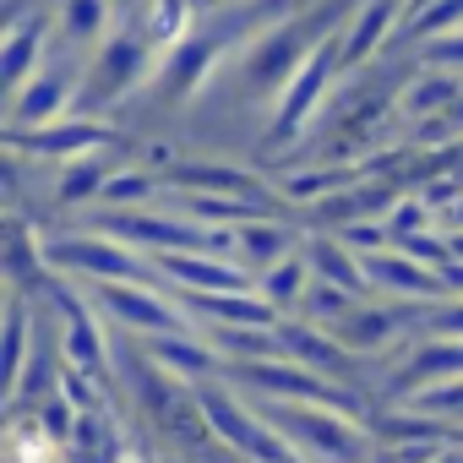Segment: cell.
<instances>
[{"label": "cell", "instance_id": "cell-8", "mask_svg": "<svg viewBox=\"0 0 463 463\" xmlns=\"http://www.w3.org/2000/svg\"><path fill=\"white\" fill-rule=\"evenodd\" d=\"M458 93H463V82H458L452 71H441V66H425V71L414 77V88H409L398 104H403V115H430V109L441 115V109H447Z\"/></svg>", "mask_w": 463, "mask_h": 463}, {"label": "cell", "instance_id": "cell-17", "mask_svg": "<svg viewBox=\"0 0 463 463\" xmlns=\"http://www.w3.org/2000/svg\"><path fill=\"white\" fill-rule=\"evenodd\" d=\"M82 191H104V169H99V164H77V169L66 175V196L77 202Z\"/></svg>", "mask_w": 463, "mask_h": 463}, {"label": "cell", "instance_id": "cell-9", "mask_svg": "<svg viewBox=\"0 0 463 463\" xmlns=\"http://www.w3.org/2000/svg\"><path fill=\"white\" fill-rule=\"evenodd\" d=\"M164 268H169L175 279H185L191 289H251L241 268H223V262H213V257H169Z\"/></svg>", "mask_w": 463, "mask_h": 463}, {"label": "cell", "instance_id": "cell-20", "mask_svg": "<svg viewBox=\"0 0 463 463\" xmlns=\"http://www.w3.org/2000/svg\"><path fill=\"white\" fill-rule=\"evenodd\" d=\"M142 191H147V180H142V175H120V180H109V185H104V196H109V202H137Z\"/></svg>", "mask_w": 463, "mask_h": 463}, {"label": "cell", "instance_id": "cell-3", "mask_svg": "<svg viewBox=\"0 0 463 463\" xmlns=\"http://www.w3.org/2000/svg\"><path fill=\"white\" fill-rule=\"evenodd\" d=\"M398 6H403V0H365L360 17H354V28L338 39L344 66H360V61H371V55L387 44V33H392V23H398Z\"/></svg>", "mask_w": 463, "mask_h": 463}, {"label": "cell", "instance_id": "cell-7", "mask_svg": "<svg viewBox=\"0 0 463 463\" xmlns=\"http://www.w3.org/2000/svg\"><path fill=\"white\" fill-rule=\"evenodd\" d=\"M104 300L126 317V322H137V327H158V333H180L185 322H180V311L175 306H164L158 295H142V289H104Z\"/></svg>", "mask_w": 463, "mask_h": 463}, {"label": "cell", "instance_id": "cell-19", "mask_svg": "<svg viewBox=\"0 0 463 463\" xmlns=\"http://www.w3.org/2000/svg\"><path fill=\"white\" fill-rule=\"evenodd\" d=\"M158 354H164L169 365H180V371H202V365H207V349H191V344H169V338L158 344Z\"/></svg>", "mask_w": 463, "mask_h": 463}, {"label": "cell", "instance_id": "cell-10", "mask_svg": "<svg viewBox=\"0 0 463 463\" xmlns=\"http://www.w3.org/2000/svg\"><path fill=\"white\" fill-rule=\"evenodd\" d=\"M61 33L71 44H99L109 33V0H61Z\"/></svg>", "mask_w": 463, "mask_h": 463}, {"label": "cell", "instance_id": "cell-4", "mask_svg": "<svg viewBox=\"0 0 463 463\" xmlns=\"http://www.w3.org/2000/svg\"><path fill=\"white\" fill-rule=\"evenodd\" d=\"M0 66H6V88L17 93L39 66H44V17L6 23V44H0Z\"/></svg>", "mask_w": 463, "mask_h": 463}, {"label": "cell", "instance_id": "cell-22", "mask_svg": "<svg viewBox=\"0 0 463 463\" xmlns=\"http://www.w3.org/2000/svg\"><path fill=\"white\" fill-rule=\"evenodd\" d=\"M452 251H458V257H463V235H458V241H452Z\"/></svg>", "mask_w": 463, "mask_h": 463}, {"label": "cell", "instance_id": "cell-11", "mask_svg": "<svg viewBox=\"0 0 463 463\" xmlns=\"http://www.w3.org/2000/svg\"><path fill=\"white\" fill-rule=\"evenodd\" d=\"M99 142H104V126H93V120L55 126V131H39V137H33L39 153H82V147H99Z\"/></svg>", "mask_w": 463, "mask_h": 463}, {"label": "cell", "instance_id": "cell-15", "mask_svg": "<svg viewBox=\"0 0 463 463\" xmlns=\"http://www.w3.org/2000/svg\"><path fill=\"white\" fill-rule=\"evenodd\" d=\"M420 61H425V66H441V71H463V28L425 39V44H420Z\"/></svg>", "mask_w": 463, "mask_h": 463}, {"label": "cell", "instance_id": "cell-14", "mask_svg": "<svg viewBox=\"0 0 463 463\" xmlns=\"http://www.w3.org/2000/svg\"><path fill=\"white\" fill-rule=\"evenodd\" d=\"M311 262L322 273V284H338V289H360V262L344 257L338 246H311Z\"/></svg>", "mask_w": 463, "mask_h": 463}, {"label": "cell", "instance_id": "cell-21", "mask_svg": "<svg viewBox=\"0 0 463 463\" xmlns=\"http://www.w3.org/2000/svg\"><path fill=\"white\" fill-rule=\"evenodd\" d=\"M447 333H463V311H452V317H447Z\"/></svg>", "mask_w": 463, "mask_h": 463}, {"label": "cell", "instance_id": "cell-13", "mask_svg": "<svg viewBox=\"0 0 463 463\" xmlns=\"http://www.w3.org/2000/svg\"><path fill=\"white\" fill-rule=\"evenodd\" d=\"M452 28H463V0H425L420 23L403 39H436V33H452Z\"/></svg>", "mask_w": 463, "mask_h": 463}, {"label": "cell", "instance_id": "cell-5", "mask_svg": "<svg viewBox=\"0 0 463 463\" xmlns=\"http://www.w3.org/2000/svg\"><path fill=\"white\" fill-rule=\"evenodd\" d=\"M137 28L153 44V55H175L191 39V0H147V12H142Z\"/></svg>", "mask_w": 463, "mask_h": 463}, {"label": "cell", "instance_id": "cell-12", "mask_svg": "<svg viewBox=\"0 0 463 463\" xmlns=\"http://www.w3.org/2000/svg\"><path fill=\"white\" fill-rule=\"evenodd\" d=\"M365 268H371L387 289H398V295H436V289H441V284H436L430 273H420L414 262H387V257H376V262H365Z\"/></svg>", "mask_w": 463, "mask_h": 463}, {"label": "cell", "instance_id": "cell-18", "mask_svg": "<svg viewBox=\"0 0 463 463\" xmlns=\"http://www.w3.org/2000/svg\"><path fill=\"white\" fill-rule=\"evenodd\" d=\"M300 279H306V273H300V262H284V268H273V273H268V295H273V300H289V295L300 289Z\"/></svg>", "mask_w": 463, "mask_h": 463}, {"label": "cell", "instance_id": "cell-2", "mask_svg": "<svg viewBox=\"0 0 463 463\" xmlns=\"http://www.w3.org/2000/svg\"><path fill=\"white\" fill-rule=\"evenodd\" d=\"M77 93V66L71 61H50L39 66L17 93H12V120L17 126H39V120H55Z\"/></svg>", "mask_w": 463, "mask_h": 463}, {"label": "cell", "instance_id": "cell-6", "mask_svg": "<svg viewBox=\"0 0 463 463\" xmlns=\"http://www.w3.org/2000/svg\"><path fill=\"white\" fill-rule=\"evenodd\" d=\"M50 257L66 262V268L104 273V279H126V273H137V257H126V251L109 246V241H66V246H50Z\"/></svg>", "mask_w": 463, "mask_h": 463}, {"label": "cell", "instance_id": "cell-23", "mask_svg": "<svg viewBox=\"0 0 463 463\" xmlns=\"http://www.w3.org/2000/svg\"><path fill=\"white\" fill-rule=\"evenodd\" d=\"M223 6H241V0H223Z\"/></svg>", "mask_w": 463, "mask_h": 463}, {"label": "cell", "instance_id": "cell-1", "mask_svg": "<svg viewBox=\"0 0 463 463\" xmlns=\"http://www.w3.org/2000/svg\"><path fill=\"white\" fill-rule=\"evenodd\" d=\"M338 61H344V50H338V44H311V55L300 61V71H295V77H289V88H284L279 131H300V126H306V115H311V109L322 104V93L333 88Z\"/></svg>", "mask_w": 463, "mask_h": 463}, {"label": "cell", "instance_id": "cell-16", "mask_svg": "<svg viewBox=\"0 0 463 463\" xmlns=\"http://www.w3.org/2000/svg\"><path fill=\"white\" fill-rule=\"evenodd\" d=\"M241 241H246V251H257L262 262H273V257L284 251V235H279V229H246Z\"/></svg>", "mask_w": 463, "mask_h": 463}]
</instances>
